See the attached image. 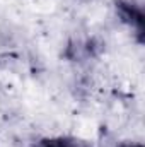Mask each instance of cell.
<instances>
[{
    "label": "cell",
    "instance_id": "2",
    "mask_svg": "<svg viewBox=\"0 0 145 147\" xmlns=\"http://www.w3.org/2000/svg\"><path fill=\"white\" fill-rule=\"evenodd\" d=\"M33 147H91L85 140L77 137H50L36 142Z\"/></svg>",
    "mask_w": 145,
    "mask_h": 147
},
{
    "label": "cell",
    "instance_id": "3",
    "mask_svg": "<svg viewBox=\"0 0 145 147\" xmlns=\"http://www.w3.org/2000/svg\"><path fill=\"white\" fill-rule=\"evenodd\" d=\"M116 147H144L140 142H121V144H118Z\"/></svg>",
    "mask_w": 145,
    "mask_h": 147
},
{
    "label": "cell",
    "instance_id": "1",
    "mask_svg": "<svg viewBox=\"0 0 145 147\" xmlns=\"http://www.w3.org/2000/svg\"><path fill=\"white\" fill-rule=\"evenodd\" d=\"M116 14L123 24H126L137 36V41L144 43V31H145V14L140 3L135 0H116L114 3Z\"/></svg>",
    "mask_w": 145,
    "mask_h": 147
}]
</instances>
